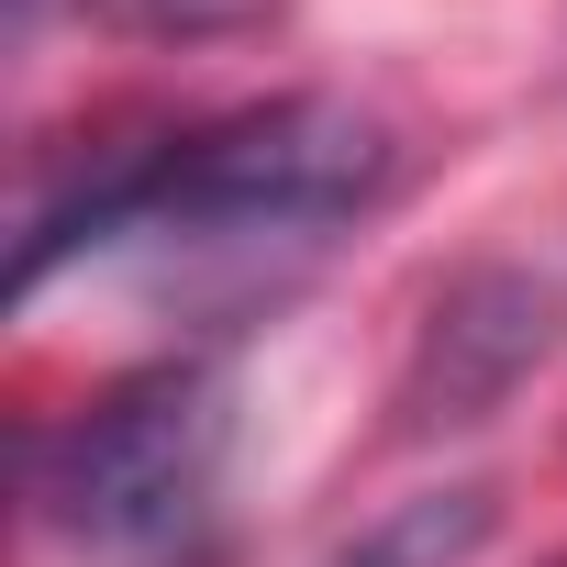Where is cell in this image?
Segmentation results:
<instances>
[{
	"label": "cell",
	"mask_w": 567,
	"mask_h": 567,
	"mask_svg": "<svg viewBox=\"0 0 567 567\" xmlns=\"http://www.w3.org/2000/svg\"><path fill=\"white\" fill-rule=\"evenodd\" d=\"M223 379L200 357L112 379L68 434L34 456L45 523L101 567H223Z\"/></svg>",
	"instance_id": "cell-2"
},
{
	"label": "cell",
	"mask_w": 567,
	"mask_h": 567,
	"mask_svg": "<svg viewBox=\"0 0 567 567\" xmlns=\"http://www.w3.org/2000/svg\"><path fill=\"white\" fill-rule=\"evenodd\" d=\"M567 346V290L534 267H467L423 312L412 368H401V434H467L489 423L545 357Z\"/></svg>",
	"instance_id": "cell-3"
},
{
	"label": "cell",
	"mask_w": 567,
	"mask_h": 567,
	"mask_svg": "<svg viewBox=\"0 0 567 567\" xmlns=\"http://www.w3.org/2000/svg\"><path fill=\"white\" fill-rule=\"evenodd\" d=\"M390 189V123L357 112V101H323V90H290V101H245L223 123H189L167 145H123L90 167L79 200H45L34 234H23V290L90 245H134V234H323L346 212H368Z\"/></svg>",
	"instance_id": "cell-1"
},
{
	"label": "cell",
	"mask_w": 567,
	"mask_h": 567,
	"mask_svg": "<svg viewBox=\"0 0 567 567\" xmlns=\"http://www.w3.org/2000/svg\"><path fill=\"white\" fill-rule=\"evenodd\" d=\"M489 534H501V489L456 478V489H423V501H390L379 523H357L334 545V567H467Z\"/></svg>",
	"instance_id": "cell-4"
},
{
	"label": "cell",
	"mask_w": 567,
	"mask_h": 567,
	"mask_svg": "<svg viewBox=\"0 0 567 567\" xmlns=\"http://www.w3.org/2000/svg\"><path fill=\"white\" fill-rule=\"evenodd\" d=\"M12 12H34V0H12Z\"/></svg>",
	"instance_id": "cell-5"
}]
</instances>
